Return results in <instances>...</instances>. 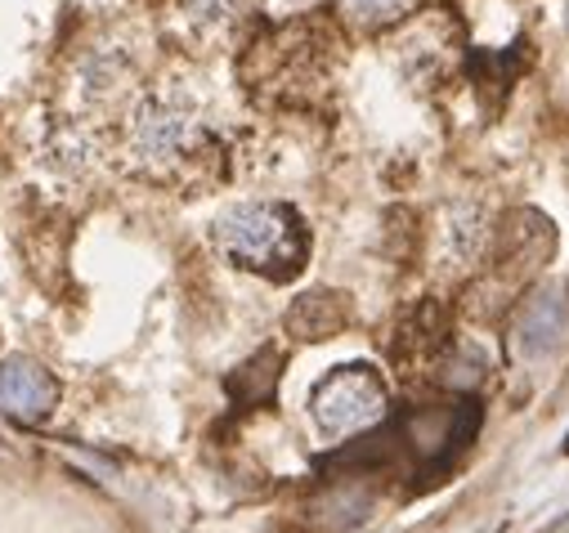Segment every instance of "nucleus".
Instances as JSON below:
<instances>
[{
  "mask_svg": "<svg viewBox=\"0 0 569 533\" xmlns=\"http://www.w3.org/2000/svg\"><path fill=\"white\" fill-rule=\"evenodd\" d=\"M216 247L238 270L288 283L310 260V229L288 202H238L216 220Z\"/></svg>",
  "mask_w": 569,
  "mask_h": 533,
  "instance_id": "f257e3e1",
  "label": "nucleus"
},
{
  "mask_svg": "<svg viewBox=\"0 0 569 533\" xmlns=\"http://www.w3.org/2000/svg\"><path fill=\"white\" fill-rule=\"evenodd\" d=\"M207 144V121L189 90L167 86L139 94V103L126 117L121 153L139 175H176L189 158H198Z\"/></svg>",
  "mask_w": 569,
  "mask_h": 533,
  "instance_id": "f03ea898",
  "label": "nucleus"
},
{
  "mask_svg": "<svg viewBox=\"0 0 569 533\" xmlns=\"http://www.w3.org/2000/svg\"><path fill=\"white\" fill-rule=\"evenodd\" d=\"M310 418L328 440H350L386 418V381L368 363H341L310 390Z\"/></svg>",
  "mask_w": 569,
  "mask_h": 533,
  "instance_id": "7ed1b4c3",
  "label": "nucleus"
},
{
  "mask_svg": "<svg viewBox=\"0 0 569 533\" xmlns=\"http://www.w3.org/2000/svg\"><path fill=\"white\" fill-rule=\"evenodd\" d=\"M59 409V381L37 359H0V413L19 426H41Z\"/></svg>",
  "mask_w": 569,
  "mask_h": 533,
  "instance_id": "20e7f679",
  "label": "nucleus"
},
{
  "mask_svg": "<svg viewBox=\"0 0 569 533\" xmlns=\"http://www.w3.org/2000/svg\"><path fill=\"white\" fill-rule=\"evenodd\" d=\"M493 238V220L480 202H453L445 215H440V238H436V260L445 274H462L471 264L485 255Z\"/></svg>",
  "mask_w": 569,
  "mask_h": 533,
  "instance_id": "39448f33",
  "label": "nucleus"
},
{
  "mask_svg": "<svg viewBox=\"0 0 569 533\" xmlns=\"http://www.w3.org/2000/svg\"><path fill=\"white\" fill-rule=\"evenodd\" d=\"M565 314H569V301H565L560 288H542V292H533V296L520 305V314H516V332H511V350H516V359L529 363V359L551 354L556 341H560V332H565Z\"/></svg>",
  "mask_w": 569,
  "mask_h": 533,
  "instance_id": "423d86ee",
  "label": "nucleus"
},
{
  "mask_svg": "<svg viewBox=\"0 0 569 533\" xmlns=\"http://www.w3.org/2000/svg\"><path fill=\"white\" fill-rule=\"evenodd\" d=\"M37 162L46 167L50 180L59 184H81L94 167V144L81 121H50L37 144Z\"/></svg>",
  "mask_w": 569,
  "mask_h": 533,
  "instance_id": "0eeeda50",
  "label": "nucleus"
},
{
  "mask_svg": "<svg viewBox=\"0 0 569 533\" xmlns=\"http://www.w3.org/2000/svg\"><path fill=\"white\" fill-rule=\"evenodd\" d=\"M176 19L189 41L216 46L238 32V23L247 19V0H176Z\"/></svg>",
  "mask_w": 569,
  "mask_h": 533,
  "instance_id": "6e6552de",
  "label": "nucleus"
},
{
  "mask_svg": "<svg viewBox=\"0 0 569 533\" xmlns=\"http://www.w3.org/2000/svg\"><path fill=\"white\" fill-rule=\"evenodd\" d=\"M341 323H346V305H341L337 292H310V296H301V301L292 305V314H288V328H292L297 336H315V341L341 332Z\"/></svg>",
  "mask_w": 569,
  "mask_h": 533,
  "instance_id": "1a4fd4ad",
  "label": "nucleus"
},
{
  "mask_svg": "<svg viewBox=\"0 0 569 533\" xmlns=\"http://www.w3.org/2000/svg\"><path fill=\"white\" fill-rule=\"evenodd\" d=\"M278 363H282V359H278L273 350H260V354H256L229 385H233L242 399H264V394L278 385Z\"/></svg>",
  "mask_w": 569,
  "mask_h": 533,
  "instance_id": "9d476101",
  "label": "nucleus"
},
{
  "mask_svg": "<svg viewBox=\"0 0 569 533\" xmlns=\"http://www.w3.org/2000/svg\"><path fill=\"white\" fill-rule=\"evenodd\" d=\"M341 6L350 19H359L368 28H390L412 10V0H341Z\"/></svg>",
  "mask_w": 569,
  "mask_h": 533,
  "instance_id": "9b49d317",
  "label": "nucleus"
},
{
  "mask_svg": "<svg viewBox=\"0 0 569 533\" xmlns=\"http://www.w3.org/2000/svg\"><path fill=\"white\" fill-rule=\"evenodd\" d=\"M485 359H480V350H471V345H462V350H453V359H449V368H445V381L449 385H476L480 376H485Z\"/></svg>",
  "mask_w": 569,
  "mask_h": 533,
  "instance_id": "f8f14e48",
  "label": "nucleus"
},
{
  "mask_svg": "<svg viewBox=\"0 0 569 533\" xmlns=\"http://www.w3.org/2000/svg\"><path fill=\"white\" fill-rule=\"evenodd\" d=\"M565 28H569V10H565Z\"/></svg>",
  "mask_w": 569,
  "mask_h": 533,
  "instance_id": "ddd939ff",
  "label": "nucleus"
},
{
  "mask_svg": "<svg viewBox=\"0 0 569 533\" xmlns=\"http://www.w3.org/2000/svg\"><path fill=\"white\" fill-rule=\"evenodd\" d=\"M292 6H297V0H292Z\"/></svg>",
  "mask_w": 569,
  "mask_h": 533,
  "instance_id": "4468645a",
  "label": "nucleus"
}]
</instances>
